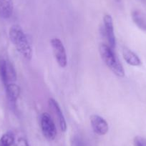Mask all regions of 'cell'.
<instances>
[{
	"label": "cell",
	"mask_w": 146,
	"mask_h": 146,
	"mask_svg": "<svg viewBox=\"0 0 146 146\" xmlns=\"http://www.w3.org/2000/svg\"><path fill=\"white\" fill-rule=\"evenodd\" d=\"M9 36L17 51L27 61L32 60V47L22 27L18 25H12L9 29Z\"/></svg>",
	"instance_id": "obj_1"
},
{
	"label": "cell",
	"mask_w": 146,
	"mask_h": 146,
	"mask_svg": "<svg viewBox=\"0 0 146 146\" xmlns=\"http://www.w3.org/2000/svg\"><path fill=\"white\" fill-rule=\"evenodd\" d=\"M99 52L102 61L109 70L118 78L125 76V70L118 58L112 49L108 44L102 43L99 47Z\"/></svg>",
	"instance_id": "obj_2"
},
{
	"label": "cell",
	"mask_w": 146,
	"mask_h": 146,
	"mask_svg": "<svg viewBox=\"0 0 146 146\" xmlns=\"http://www.w3.org/2000/svg\"><path fill=\"white\" fill-rule=\"evenodd\" d=\"M17 72L12 62L3 55H0V78L4 86L16 82Z\"/></svg>",
	"instance_id": "obj_3"
},
{
	"label": "cell",
	"mask_w": 146,
	"mask_h": 146,
	"mask_svg": "<svg viewBox=\"0 0 146 146\" xmlns=\"http://www.w3.org/2000/svg\"><path fill=\"white\" fill-rule=\"evenodd\" d=\"M40 126L43 135L48 140H54L57 136V127L48 113H43L40 117Z\"/></svg>",
	"instance_id": "obj_4"
},
{
	"label": "cell",
	"mask_w": 146,
	"mask_h": 146,
	"mask_svg": "<svg viewBox=\"0 0 146 146\" xmlns=\"http://www.w3.org/2000/svg\"><path fill=\"white\" fill-rule=\"evenodd\" d=\"M50 44L57 63L60 67L65 68L67 65V57L62 42L59 38L54 37L51 40Z\"/></svg>",
	"instance_id": "obj_5"
},
{
	"label": "cell",
	"mask_w": 146,
	"mask_h": 146,
	"mask_svg": "<svg viewBox=\"0 0 146 146\" xmlns=\"http://www.w3.org/2000/svg\"><path fill=\"white\" fill-rule=\"evenodd\" d=\"M103 35L108 41V44L115 50L116 47V38L114 31V24L113 17L110 15H105L103 17Z\"/></svg>",
	"instance_id": "obj_6"
},
{
	"label": "cell",
	"mask_w": 146,
	"mask_h": 146,
	"mask_svg": "<svg viewBox=\"0 0 146 146\" xmlns=\"http://www.w3.org/2000/svg\"><path fill=\"white\" fill-rule=\"evenodd\" d=\"M90 123L92 130L96 135L100 136L105 135L109 130L108 123L105 119L98 115H92L90 116Z\"/></svg>",
	"instance_id": "obj_7"
},
{
	"label": "cell",
	"mask_w": 146,
	"mask_h": 146,
	"mask_svg": "<svg viewBox=\"0 0 146 146\" xmlns=\"http://www.w3.org/2000/svg\"><path fill=\"white\" fill-rule=\"evenodd\" d=\"M48 105L49 107L51 108L53 113H54L55 116L57 117V120L59 122V125H60V130L62 132H65L67 130V123H66L65 117H64V115H63L62 111L61 108H60V105L58 102L54 99V98H49L48 100Z\"/></svg>",
	"instance_id": "obj_8"
},
{
	"label": "cell",
	"mask_w": 146,
	"mask_h": 146,
	"mask_svg": "<svg viewBox=\"0 0 146 146\" xmlns=\"http://www.w3.org/2000/svg\"><path fill=\"white\" fill-rule=\"evenodd\" d=\"M8 101L12 105H15L20 95V88L16 82L9 83L5 87Z\"/></svg>",
	"instance_id": "obj_9"
},
{
	"label": "cell",
	"mask_w": 146,
	"mask_h": 146,
	"mask_svg": "<svg viewBox=\"0 0 146 146\" xmlns=\"http://www.w3.org/2000/svg\"><path fill=\"white\" fill-rule=\"evenodd\" d=\"M14 11L13 0H0V17L9 19L12 16Z\"/></svg>",
	"instance_id": "obj_10"
},
{
	"label": "cell",
	"mask_w": 146,
	"mask_h": 146,
	"mask_svg": "<svg viewBox=\"0 0 146 146\" xmlns=\"http://www.w3.org/2000/svg\"><path fill=\"white\" fill-rule=\"evenodd\" d=\"M123 56L125 61L129 65L133 66V67H137L141 65L142 62L140 57L131 50L128 48H124L123 50Z\"/></svg>",
	"instance_id": "obj_11"
},
{
	"label": "cell",
	"mask_w": 146,
	"mask_h": 146,
	"mask_svg": "<svg viewBox=\"0 0 146 146\" xmlns=\"http://www.w3.org/2000/svg\"><path fill=\"white\" fill-rule=\"evenodd\" d=\"M132 19L135 25L143 31H146V17L139 10H134L131 14Z\"/></svg>",
	"instance_id": "obj_12"
},
{
	"label": "cell",
	"mask_w": 146,
	"mask_h": 146,
	"mask_svg": "<svg viewBox=\"0 0 146 146\" xmlns=\"http://www.w3.org/2000/svg\"><path fill=\"white\" fill-rule=\"evenodd\" d=\"M15 134L12 131H7L0 137V146H12L15 143Z\"/></svg>",
	"instance_id": "obj_13"
},
{
	"label": "cell",
	"mask_w": 146,
	"mask_h": 146,
	"mask_svg": "<svg viewBox=\"0 0 146 146\" xmlns=\"http://www.w3.org/2000/svg\"><path fill=\"white\" fill-rule=\"evenodd\" d=\"M134 146H146V139L140 136H136L133 140Z\"/></svg>",
	"instance_id": "obj_14"
},
{
	"label": "cell",
	"mask_w": 146,
	"mask_h": 146,
	"mask_svg": "<svg viewBox=\"0 0 146 146\" xmlns=\"http://www.w3.org/2000/svg\"><path fill=\"white\" fill-rule=\"evenodd\" d=\"M71 146H85V145L82 139L79 136L76 135L72 140Z\"/></svg>",
	"instance_id": "obj_15"
},
{
	"label": "cell",
	"mask_w": 146,
	"mask_h": 146,
	"mask_svg": "<svg viewBox=\"0 0 146 146\" xmlns=\"http://www.w3.org/2000/svg\"><path fill=\"white\" fill-rule=\"evenodd\" d=\"M16 146H29V145L25 137H21L17 140Z\"/></svg>",
	"instance_id": "obj_16"
}]
</instances>
